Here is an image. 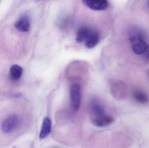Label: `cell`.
Masks as SVG:
<instances>
[{
	"label": "cell",
	"mask_w": 149,
	"mask_h": 148,
	"mask_svg": "<svg viewBox=\"0 0 149 148\" xmlns=\"http://www.w3.org/2000/svg\"></svg>",
	"instance_id": "13"
},
{
	"label": "cell",
	"mask_w": 149,
	"mask_h": 148,
	"mask_svg": "<svg viewBox=\"0 0 149 148\" xmlns=\"http://www.w3.org/2000/svg\"><path fill=\"white\" fill-rule=\"evenodd\" d=\"M100 38L99 33L97 31L91 29L89 34L84 42L87 47L92 48L94 47L99 43Z\"/></svg>",
	"instance_id": "6"
},
{
	"label": "cell",
	"mask_w": 149,
	"mask_h": 148,
	"mask_svg": "<svg viewBox=\"0 0 149 148\" xmlns=\"http://www.w3.org/2000/svg\"><path fill=\"white\" fill-rule=\"evenodd\" d=\"M90 118L94 125L100 127L109 126L113 122V117L106 114L104 107L96 101H93L90 104Z\"/></svg>",
	"instance_id": "1"
},
{
	"label": "cell",
	"mask_w": 149,
	"mask_h": 148,
	"mask_svg": "<svg viewBox=\"0 0 149 148\" xmlns=\"http://www.w3.org/2000/svg\"><path fill=\"white\" fill-rule=\"evenodd\" d=\"M19 123V117L15 115H13L3 120L1 126V129L5 134H9L16 129Z\"/></svg>",
	"instance_id": "4"
},
{
	"label": "cell",
	"mask_w": 149,
	"mask_h": 148,
	"mask_svg": "<svg viewBox=\"0 0 149 148\" xmlns=\"http://www.w3.org/2000/svg\"><path fill=\"white\" fill-rule=\"evenodd\" d=\"M86 6L94 10H103L108 7L107 0H82Z\"/></svg>",
	"instance_id": "5"
},
{
	"label": "cell",
	"mask_w": 149,
	"mask_h": 148,
	"mask_svg": "<svg viewBox=\"0 0 149 148\" xmlns=\"http://www.w3.org/2000/svg\"><path fill=\"white\" fill-rule=\"evenodd\" d=\"M130 41L132 45L134 53L137 55L144 54L149 49V46L143 39L141 33H132L130 37Z\"/></svg>",
	"instance_id": "2"
},
{
	"label": "cell",
	"mask_w": 149,
	"mask_h": 148,
	"mask_svg": "<svg viewBox=\"0 0 149 148\" xmlns=\"http://www.w3.org/2000/svg\"><path fill=\"white\" fill-rule=\"evenodd\" d=\"M70 96L72 109L74 111H78L80 107L81 102V89L80 84L74 83L72 85Z\"/></svg>",
	"instance_id": "3"
},
{
	"label": "cell",
	"mask_w": 149,
	"mask_h": 148,
	"mask_svg": "<svg viewBox=\"0 0 149 148\" xmlns=\"http://www.w3.org/2000/svg\"><path fill=\"white\" fill-rule=\"evenodd\" d=\"M134 99L142 104H145L149 102V98L147 94L140 90H135L133 94Z\"/></svg>",
	"instance_id": "10"
},
{
	"label": "cell",
	"mask_w": 149,
	"mask_h": 148,
	"mask_svg": "<svg viewBox=\"0 0 149 148\" xmlns=\"http://www.w3.org/2000/svg\"><path fill=\"white\" fill-rule=\"evenodd\" d=\"M52 123L49 118L46 117L44 119L40 133V139H44L48 137L51 131Z\"/></svg>",
	"instance_id": "8"
},
{
	"label": "cell",
	"mask_w": 149,
	"mask_h": 148,
	"mask_svg": "<svg viewBox=\"0 0 149 148\" xmlns=\"http://www.w3.org/2000/svg\"><path fill=\"white\" fill-rule=\"evenodd\" d=\"M91 29L86 27H82L79 28L76 36V40L77 42H84L89 34Z\"/></svg>",
	"instance_id": "9"
},
{
	"label": "cell",
	"mask_w": 149,
	"mask_h": 148,
	"mask_svg": "<svg viewBox=\"0 0 149 148\" xmlns=\"http://www.w3.org/2000/svg\"><path fill=\"white\" fill-rule=\"evenodd\" d=\"M145 54H146L145 55V59H146L147 61H149V49Z\"/></svg>",
	"instance_id": "12"
},
{
	"label": "cell",
	"mask_w": 149,
	"mask_h": 148,
	"mask_svg": "<svg viewBox=\"0 0 149 148\" xmlns=\"http://www.w3.org/2000/svg\"><path fill=\"white\" fill-rule=\"evenodd\" d=\"M22 69L18 65L11 66L10 70V76L14 80H17L21 78L22 74Z\"/></svg>",
	"instance_id": "11"
},
{
	"label": "cell",
	"mask_w": 149,
	"mask_h": 148,
	"mask_svg": "<svg viewBox=\"0 0 149 148\" xmlns=\"http://www.w3.org/2000/svg\"><path fill=\"white\" fill-rule=\"evenodd\" d=\"M15 27L21 32H28L30 28L29 19L26 16H24L20 18L15 23Z\"/></svg>",
	"instance_id": "7"
}]
</instances>
